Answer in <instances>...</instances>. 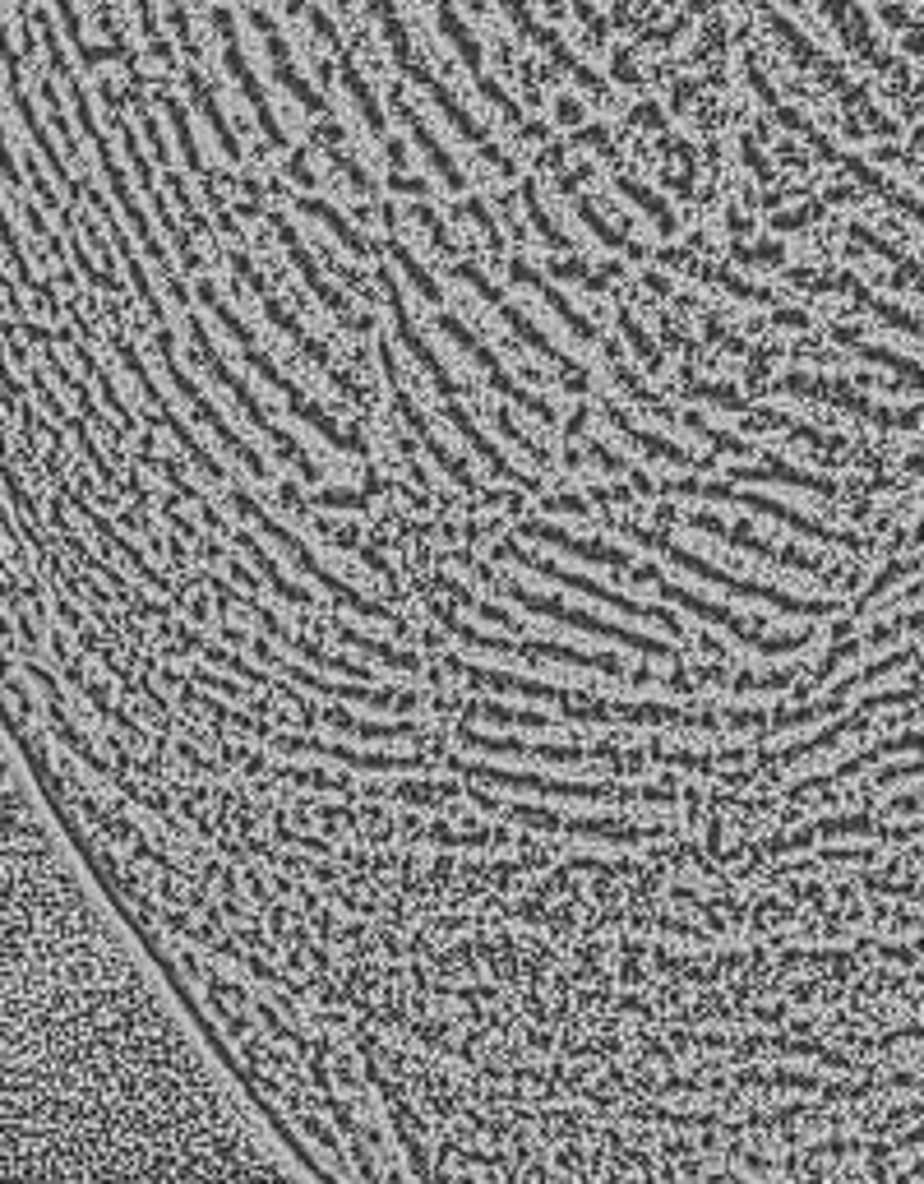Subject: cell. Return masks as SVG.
Instances as JSON below:
<instances>
[{
  "label": "cell",
  "mask_w": 924,
  "mask_h": 1184,
  "mask_svg": "<svg viewBox=\"0 0 924 1184\" xmlns=\"http://www.w3.org/2000/svg\"><path fill=\"white\" fill-rule=\"evenodd\" d=\"M564 717H578V722H634V727H721V717L712 713H684L671 704H601V698H587V704L564 708Z\"/></svg>",
  "instance_id": "7"
},
{
  "label": "cell",
  "mask_w": 924,
  "mask_h": 1184,
  "mask_svg": "<svg viewBox=\"0 0 924 1184\" xmlns=\"http://www.w3.org/2000/svg\"><path fill=\"white\" fill-rule=\"evenodd\" d=\"M514 278H518L523 287H537V292H541V297L550 301V310H555V315H560V320H564L568 328H574V334H578V338H597V328H592V324H587V320L578 315V310H574V306H568V297L560 292V287H550V283H545V278L537 274V268H532V264H523V260H518V264H514Z\"/></svg>",
  "instance_id": "25"
},
{
  "label": "cell",
  "mask_w": 924,
  "mask_h": 1184,
  "mask_svg": "<svg viewBox=\"0 0 924 1184\" xmlns=\"http://www.w3.org/2000/svg\"><path fill=\"white\" fill-rule=\"evenodd\" d=\"M440 328H444V334H448V338H454V343L463 347V352H467L471 361H477V366H481V371H485V380H490V384H495V390H500L504 398H514L518 407H527V412H532V417H541V421H550V417H555V412H550V403H545V398H537V394H527V390H523V384H518L514 375H508V371H504V361H500L495 352H490V347H485V343H481L477 334H471V328H467L463 320H454V315H444V320H440Z\"/></svg>",
  "instance_id": "8"
},
{
  "label": "cell",
  "mask_w": 924,
  "mask_h": 1184,
  "mask_svg": "<svg viewBox=\"0 0 924 1184\" xmlns=\"http://www.w3.org/2000/svg\"><path fill=\"white\" fill-rule=\"evenodd\" d=\"M324 722L338 727V731H351V735H365V741H403V735H417V727H407V722H398V727H370V722H357V717H347L338 708H328Z\"/></svg>",
  "instance_id": "30"
},
{
  "label": "cell",
  "mask_w": 924,
  "mask_h": 1184,
  "mask_svg": "<svg viewBox=\"0 0 924 1184\" xmlns=\"http://www.w3.org/2000/svg\"><path fill=\"white\" fill-rule=\"evenodd\" d=\"M167 116H171V125H176V140H181V153H185L190 171H204V163H200V148H194V134H190V121H185V111L176 107V103H167Z\"/></svg>",
  "instance_id": "43"
},
{
  "label": "cell",
  "mask_w": 924,
  "mask_h": 1184,
  "mask_svg": "<svg viewBox=\"0 0 924 1184\" xmlns=\"http://www.w3.org/2000/svg\"><path fill=\"white\" fill-rule=\"evenodd\" d=\"M740 260H749V264H758V260H781V250L777 246H758V250H735Z\"/></svg>",
  "instance_id": "55"
},
{
  "label": "cell",
  "mask_w": 924,
  "mask_h": 1184,
  "mask_svg": "<svg viewBox=\"0 0 924 1184\" xmlns=\"http://www.w3.org/2000/svg\"><path fill=\"white\" fill-rule=\"evenodd\" d=\"M338 638H343V644H351V648L370 653L375 662H384V667H393V671H421V662H417L411 653H398V648H388V644H375V638H365V634H357V630H343Z\"/></svg>",
  "instance_id": "29"
},
{
  "label": "cell",
  "mask_w": 924,
  "mask_h": 1184,
  "mask_svg": "<svg viewBox=\"0 0 924 1184\" xmlns=\"http://www.w3.org/2000/svg\"><path fill=\"white\" fill-rule=\"evenodd\" d=\"M791 675H735V690H781Z\"/></svg>",
  "instance_id": "51"
},
{
  "label": "cell",
  "mask_w": 924,
  "mask_h": 1184,
  "mask_svg": "<svg viewBox=\"0 0 924 1184\" xmlns=\"http://www.w3.org/2000/svg\"><path fill=\"white\" fill-rule=\"evenodd\" d=\"M454 274H458V278H463V283H467V287H477V292H481V297H485V301H495V306H500V301H504V297H500V292H495V287H490V283H485V278H481V274H477V264H454Z\"/></svg>",
  "instance_id": "48"
},
{
  "label": "cell",
  "mask_w": 924,
  "mask_h": 1184,
  "mask_svg": "<svg viewBox=\"0 0 924 1184\" xmlns=\"http://www.w3.org/2000/svg\"><path fill=\"white\" fill-rule=\"evenodd\" d=\"M301 208L310 213V218H320V223H324V227H328V231H333V237H338L343 246H351V250H357V255H365V237H361V231L351 227V223H347V218H343V213L333 208V204H324V200H301Z\"/></svg>",
  "instance_id": "28"
},
{
  "label": "cell",
  "mask_w": 924,
  "mask_h": 1184,
  "mask_svg": "<svg viewBox=\"0 0 924 1184\" xmlns=\"http://www.w3.org/2000/svg\"><path fill=\"white\" fill-rule=\"evenodd\" d=\"M611 421L620 426V431H624L628 440L638 444V450H647V454H652V458H665V463H684V468H689V463H694V454H689V450H680V444H675V440H665V435H647V431H638V426L628 421L624 412H615V407H611Z\"/></svg>",
  "instance_id": "26"
},
{
  "label": "cell",
  "mask_w": 924,
  "mask_h": 1184,
  "mask_svg": "<svg viewBox=\"0 0 924 1184\" xmlns=\"http://www.w3.org/2000/svg\"><path fill=\"white\" fill-rule=\"evenodd\" d=\"M448 787H403L407 801H435V796H444Z\"/></svg>",
  "instance_id": "56"
},
{
  "label": "cell",
  "mask_w": 924,
  "mask_h": 1184,
  "mask_svg": "<svg viewBox=\"0 0 924 1184\" xmlns=\"http://www.w3.org/2000/svg\"><path fill=\"white\" fill-rule=\"evenodd\" d=\"M435 14H440V28H444V37L448 43H454L458 51H463V61H467V70L477 74L481 80V47H477V37H471L463 24H458V14L448 10V0H435Z\"/></svg>",
  "instance_id": "27"
},
{
  "label": "cell",
  "mask_w": 924,
  "mask_h": 1184,
  "mask_svg": "<svg viewBox=\"0 0 924 1184\" xmlns=\"http://www.w3.org/2000/svg\"><path fill=\"white\" fill-rule=\"evenodd\" d=\"M500 431L508 435V444H514V450H523V454H532V458H541V450H537V444H532V440H527V435L518 431V426H514V421H508V412H500Z\"/></svg>",
  "instance_id": "50"
},
{
  "label": "cell",
  "mask_w": 924,
  "mask_h": 1184,
  "mask_svg": "<svg viewBox=\"0 0 924 1184\" xmlns=\"http://www.w3.org/2000/svg\"><path fill=\"white\" fill-rule=\"evenodd\" d=\"M500 555L518 560V565L537 570V574H545V578H555V584L574 588V593H587L592 601H605V607H615V611H624V615H638V620H647V625H661V630L680 634V620H675L671 611H661V607H643V601L624 597V593H611V588H601V584H592V578H583V574H574V570H560V565H550V560H541V555H527V551H518V547H514V541H504Z\"/></svg>",
  "instance_id": "6"
},
{
  "label": "cell",
  "mask_w": 924,
  "mask_h": 1184,
  "mask_svg": "<svg viewBox=\"0 0 924 1184\" xmlns=\"http://www.w3.org/2000/svg\"><path fill=\"white\" fill-rule=\"evenodd\" d=\"M283 638H287V644H291V648H297V653L305 657V662H314V667H324V671H347V675H365L361 667L343 662V657H328V653H320V648H314V644H305V638H297V634H287V630H283Z\"/></svg>",
  "instance_id": "41"
},
{
  "label": "cell",
  "mask_w": 924,
  "mask_h": 1184,
  "mask_svg": "<svg viewBox=\"0 0 924 1184\" xmlns=\"http://www.w3.org/2000/svg\"><path fill=\"white\" fill-rule=\"evenodd\" d=\"M665 491H675V495H712V500H735V504H744V510H758V514H772V518H781L785 528H800V533H809V537H828L823 528H814L809 518H800L795 510H785V504H777V500H763V495H749V491H735V487H721V481H698V477H684V481H675V487H665Z\"/></svg>",
  "instance_id": "12"
},
{
  "label": "cell",
  "mask_w": 924,
  "mask_h": 1184,
  "mask_svg": "<svg viewBox=\"0 0 924 1184\" xmlns=\"http://www.w3.org/2000/svg\"><path fill=\"white\" fill-rule=\"evenodd\" d=\"M393 186H398V190H407V195H417V190H425L421 181H407V177H398V181H393Z\"/></svg>",
  "instance_id": "59"
},
{
  "label": "cell",
  "mask_w": 924,
  "mask_h": 1184,
  "mask_svg": "<svg viewBox=\"0 0 924 1184\" xmlns=\"http://www.w3.org/2000/svg\"><path fill=\"white\" fill-rule=\"evenodd\" d=\"M777 324H785V328L795 324V328H800V324H804V315H795V310H781V315H777Z\"/></svg>",
  "instance_id": "58"
},
{
  "label": "cell",
  "mask_w": 924,
  "mask_h": 1184,
  "mask_svg": "<svg viewBox=\"0 0 924 1184\" xmlns=\"http://www.w3.org/2000/svg\"><path fill=\"white\" fill-rule=\"evenodd\" d=\"M213 24H218V33H223V51H227V70H231V80L245 88V98H250V107H254V116H260V125H264V134L273 144H283V125H278V116L268 111V98H264V88H260V80H254V70H250V61L241 56V47H236V24H231V14L227 10H218L213 14Z\"/></svg>",
  "instance_id": "10"
},
{
  "label": "cell",
  "mask_w": 924,
  "mask_h": 1184,
  "mask_svg": "<svg viewBox=\"0 0 924 1184\" xmlns=\"http://www.w3.org/2000/svg\"><path fill=\"white\" fill-rule=\"evenodd\" d=\"M523 200H527V218H532V227H537V231H541V237H545V246H555V250H574V241H568V237H564V231H560L555 223H550V218H545V208L537 204V190H532V186H527V190H523Z\"/></svg>",
  "instance_id": "39"
},
{
  "label": "cell",
  "mask_w": 924,
  "mask_h": 1184,
  "mask_svg": "<svg viewBox=\"0 0 924 1184\" xmlns=\"http://www.w3.org/2000/svg\"><path fill=\"white\" fill-rule=\"evenodd\" d=\"M236 278H245V283L254 287V297L264 301V315H268L273 324H278V328H287V338H297V347H301V352H310L314 361H324V366H328V352H324V347H320V343H314V338L305 334V328H301V320L291 315V310H287V306H283L278 297L268 292V283H264L260 274H254V264H250V260H236Z\"/></svg>",
  "instance_id": "16"
},
{
  "label": "cell",
  "mask_w": 924,
  "mask_h": 1184,
  "mask_svg": "<svg viewBox=\"0 0 924 1184\" xmlns=\"http://www.w3.org/2000/svg\"><path fill=\"white\" fill-rule=\"evenodd\" d=\"M190 88H194V103H200V111L208 116V125H213V134H218V144H223V153L227 158H241V144L231 140V130H227V121H223V111H218V103H213V93L200 84V74H190Z\"/></svg>",
  "instance_id": "31"
},
{
  "label": "cell",
  "mask_w": 924,
  "mask_h": 1184,
  "mask_svg": "<svg viewBox=\"0 0 924 1184\" xmlns=\"http://www.w3.org/2000/svg\"><path fill=\"white\" fill-rule=\"evenodd\" d=\"M684 523H689V528H698V533H712V537H721V541H731V547H740V551H754V555H763V560H777V565H800V570H814V560H804L800 551H781V547H772V541L754 537L749 528H735V523H721L717 514H689Z\"/></svg>",
  "instance_id": "14"
},
{
  "label": "cell",
  "mask_w": 924,
  "mask_h": 1184,
  "mask_svg": "<svg viewBox=\"0 0 924 1184\" xmlns=\"http://www.w3.org/2000/svg\"><path fill=\"white\" fill-rule=\"evenodd\" d=\"M758 644V653H791V648H800L804 644V634H785V638H754Z\"/></svg>",
  "instance_id": "53"
},
{
  "label": "cell",
  "mask_w": 924,
  "mask_h": 1184,
  "mask_svg": "<svg viewBox=\"0 0 924 1184\" xmlns=\"http://www.w3.org/2000/svg\"><path fill=\"white\" fill-rule=\"evenodd\" d=\"M157 352H163V361H167V375H171V384H176V390H181V394H185V403L194 407V417H200V421H208V426H213V431H218V440L227 444V450H231L236 458H241V463H245V468H250L254 477H268V468H264V458H260V454H254V450H250V444H245V440H236V435L227 431V421L218 417V407H213V403H208V398H204L200 390H194V380H190V375L181 371V366H176V357H171V334H167V328H163V334H157Z\"/></svg>",
  "instance_id": "9"
},
{
  "label": "cell",
  "mask_w": 924,
  "mask_h": 1184,
  "mask_svg": "<svg viewBox=\"0 0 924 1184\" xmlns=\"http://www.w3.org/2000/svg\"><path fill=\"white\" fill-rule=\"evenodd\" d=\"M615 190H620L624 200H634V204H638L643 213H652V218H657V227H661V231H675V218H671V208H665V204H661V200L652 195V190H643L638 181H628V177H620V181H615Z\"/></svg>",
  "instance_id": "36"
},
{
  "label": "cell",
  "mask_w": 924,
  "mask_h": 1184,
  "mask_svg": "<svg viewBox=\"0 0 924 1184\" xmlns=\"http://www.w3.org/2000/svg\"><path fill=\"white\" fill-rule=\"evenodd\" d=\"M471 717H490V722H508V727H537L545 731L550 727V717L541 713H518V708H504V704H467Z\"/></svg>",
  "instance_id": "37"
},
{
  "label": "cell",
  "mask_w": 924,
  "mask_h": 1184,
  "mask_svg": "<svg viewBox=\"0 0 924 1184\" xmlns=\"http://www.w3.org/2000/svg\"><path fill=\"white\" fill-rule=\"evenodd\" d=\"M624 533L634 537L638 547L665 551V555H671V565H680L684 574H698V578H707V584L725 588V593H731V597H749V601H772V607H781V611H800V615H823V611H828V601H804V597H785V593H777V588H763V584H744V578H735V574H721L717 565H707V560H698L694 551H684V547H671V541H665L661 533L634 528V523H624Z\"/></svg>",
  "instance_id": "2"
},
{
  "label": "cell",
  "mask_w": 924,
  "mask_h": 1184,
  "mask_svg": "<svg viewBox=\"0 0 924 1184\" xmlns=\"http://www.w3.org/2000/svg\"><path fill=\"white\" fill-rule=\"evenodd\" d=\"M545 510L550 514H587V500H578V495H550Z\"/></svg>",
  "instance_id": "52"
},
{
  "label": "cell",
  "mask_w": 924,
  "mask_h": 1184,
  "mask_svg": "<svg viewBox=\"0 0 924 1184\" xmlns=\"http://www.w3.org/2000/svg\"><path fill=\"white\" fill-rule=\"evenodd\" d=\"M241 547L250 551V560H254V565H260V570L268 574V584H273V588H278V593H283L287 601H310V593H305V588H297V584H287V578H283V570H278V565H273V560L264 555V547H260V541H254V537H245V533H241Z\"/></svg>",
  "instance_id": "35"
},
{
  "label": "cell",
  "mask_w": 924,
  "mask_h": 1184,
  "mask_svg": "<svg viewBox=\"0 0 924 1184\" xmlns=\"http://www.w3.org/2000/svg\"><path fill=\"white\" fill-rule=\"evenodd\" d=\"M380 278H384V287H388V306H393V315H398V338H403V343L411 347V357H417V361L425 366V375H430V384H435V390H440L444 398H454V394H458V384H454V380H448V371H444V361H440L435 352H430V347H425V338L417 334V324H411V320H407V310H403V301H398V283H393L388 274H380Z\"/></svg>",
  "instance_id": "17"
},
{
  "label": "cell",
  "mask_w": 924,
  "mask_h": 1184,
  "mask_svg": "<svg viewBox=\"0 0 924 1184\" xmlns=\"http://www.w3.org/2000/svg\"><path fill=\"white\" fill-rule=\"evenodd\" d=\"M314 504H320V510H365V495L361 491H320Z\"/></svg>",
  "instance_id": "45"
},
{
  "label": "cell",
  "mask_w": 924,
  "mask_h": 1184,
  "mask_svg": "<svg viewBox=\"0 0 924 1184\" xmlns=\"http://www.w3.org/2000/svg\"><path fill=\"white\" fill-rule=\"evenodd\" d=\"M560 121H564V125H578V121H583V107L564 98V103H560Z\"/></svg>",
  "instance_id": "57"
},
{
  "label": "cell",
  "mask_w": 924,
  "mask_h": 1184,
  "mask_svg": "<svg viewBox=\"0 0 924 1184\" xmlns=\"http://www.w3.org/2000/svg\"><path fill=\"white\" fill-rule=\"evenodd\" d=\"M500 315L508 320V328H514V334H518V338H523L527 347H537V352H541V357H545L550 366H555V371H560V380L568 384V390H578V394L587 390V371H583V366H578V361H568V357L560 352V347H555V343H550V338L541 334V328H537L532 320H527V315H523V310H518V306H508V301H500Z\"/></svg>",
  "instance_id": "15"
},
{
  "label": "cell",
  "mask_w": 924,
  "mask_h": 1184,
  "mask_svg": "<svg viewBox=\"0 0 924 1184\" xmlns=\"http://www.w3.org/2000/svg\"><path fill=\"white\" fill-rule=\"evenodd\" d=\"M463 671L471 685H490V690H504V694H527V698H545V704H587V694H574V690H555V685H537V681H523V675H508V671H485V667H454Z\"/></svg>",
  "instance_id": "18"
},
{
  "label": "cell",
  "mask_w": 924,
  "mask_h": 1184,
  "mask_svg": "<svg viewBox=\"0 0 924 1184\" xmlns=\"http://www.w3.org/2000/svg\"><path fill=\"white\" fill-rule=\"evenodd\" d=\"M508 814H514V820H523V824H537V828H564V820H560V814H550V810L514 805V810H508Z\"/></svg>",
  "instance_id": "47"
},
{
  "label": "cell",
  "mask_w": 924,
  "mask_h": 1184,
  "mask_svg": "<svg viewBox=\"0 0 924 1184\" xmlns=\"http://www.w3.org/2000/svg\"><path fill=\"white\" fill-rule=\"evenodd\" d=\"M388 250H393V260H398V264H403V274H407L411 283H417V292H421L425 301H444V297H440V283H435V278H430V274H425V268L417 264V255H411V250H403L398 241H393Z\"/></svg>",
  "instance_id": "38"
},
{
  "label": "cell",
  "mask_w": 924,
  "mask_h": 1184,
  "mask_svg": "<svg viewBox=\"0 0 924 1184\" xmlns=\"http://www.w3.org/2000/svg\"><path fill=\"white\" fill-rule=\"evenodd\" d=\"M587 450H592V458L601 463V468H611V473H628V468H624V458H615L611 450H605V444H587Z\"/></svg>",
  "instance_id": "54"
},
{
  "label": "cell",
  "mask_w": 924,
  "mask_h": 1184,
  "mask_svg": "<svg viewBox=\"0 0 924 1184\" xmlns=\"http://www.w3.org/2000/svg\"><path fill=\"white\" fill-rule=\"evenodd\" d=\"M620 328H624V338L634 343V352H638V357L647 361V371H657V366H661V347H657L652 338H647V328H643V324H638L634 315H628V310H624V315H620Z\"/></svg>",
  "instance_id": "40"
},
{
  "label": "cell",
  "mask_w": 924,
  "mask_h": 1184,
  "mask_svg": "<svg viewBox=\"0 0 924 1184\" xmlns=\"http://www.w3.org/2000/svg\"><path fill=\"white\" fill-rule=\"evenodd\" d=\"M698 274L707 278V283H717V287H725V292L731 297H740V301H768V292H758V287H744L735 274H725V268H707V264H698Z\"/></svg>",
  "instance_id": "42"
},
{
  "label": "cell",
  "mask_w": 924,
  "mask_h": 1184,
  "mask_svg": "<svg viewBox=\"0 0 924 1184\" xmlns=\"http://www.w3.org/2000/svg\"><path fill=\"white\" fill-rule=\"evenodd\" d=\"M343 88L351 93V103L361 107V116H365V125L375 130V134H384V111H380V103H375V93L365 88V80L351 65H343Z\"/></svg>",
  "instance_id": "33"
},
{
  "label": "cell",
  "mask_w": 924,
  "mask_h": 1184,
  "mask_svg": "<svg viewBox=\"0 0 924 1184\" xmlns=\"http://www.w3.org/2000/svg\"><path fill=\"white\" fill-rule=\"evenodd\" d=\"M518 533H523V537H537V541H550V547L578 555V560H587V565H611V570H620V574L634 570L620 547H605V541H578L574 533L555 528V523H537V518H532V523H518Z\"/></svg>",
  "instance_id": "13"
},
{
  "label": "cell",
  "mask_w": 924,
  "mask_h": 1184,
  "mask_svg": "<svg viewBox=\"0 0 924 1184\" xmlns=\"http://www.w3.org/2000/svg\"><path fill=\"white\" fill-rule=\"evenodd\" d=\"M291 675H297L301 685H314L320 694H328V698H351V704H370V708H411V704H417L411 694H393V690H361V685H328V681H314V675L301 671V667H291Z\"/></svg>",
  "instance_id": "22"
},
{
  "label": "cell",
  "mask_w": 924,
  "mask_h": 1184,
  "mask_svg": "<svg viewBox=\"0 0 924 1184\" xmlns=\"http://www.w3.org/2000/svg\"><path fill=\"white\" fill-rule=\"evenodd\" d=\"M190 328H194V357H200V361L208 366V371H213V380H218V384H223V390H231V398H236V403H241V407H245V417H250L254 426H260V431H264V435H268L273 444H278V454H283L287 463H297V473H301L305 481H320V468H314V463H310V458L301 454V444H297V440H291V435L283 431V426H278V421H268V412H264V407H260V403H254V394H250V390H245V384H241V380H236V375L227 371V366H223V357H218V352H213V343H204V338H208V334H204V324H200V320H194Z\"/></svg>",
  "instance_id": "4"
},
{
  "label": "cell",
  "mask_w": 924,
  "mask_h": 1184,
  "mask_svg": "<svg viewBox=\"0 0 924 1184\" xmlns=\"http://www.w3.org/2000/svg\"><path fill=\"white\" fill-rule=\"evenodd\" d=\"M735 477H744V481H785V487L828 491V481H818V477H809V473H795V468H781V463H768V468H740Z\"/></svg>",
  "instance_id": "34"
},
{
  "label": "cell",
  "mask_w": 924,
  "mask_h": 1184,
  "mask_svg": "<svg viewBox=\"0 0 924 1184\" xmlns=\"http://www.w3.org/2000/svg\"><path fill=\"white\" fill-rule=\"evenodd\" d=\"M448 421H454V431H458V435H463V440L471 444V450H477V454H481V458L490 463V468H495V473H500V477L508 481V487H518V491H532V487H537V481H532V477H527V473H518V468H508V463H504V454H500V450H495V444H490V440H485V435L477 431V426H471V417L463 412V407H458L454 398H448Z\"/></svg>",
  "instance_id": "21"
},
{
  "label": "cell",
  "mask_w": 924,
  "mask_h": 1184,
  "mask_svg": "<svg viewBox=\"0 0 924 1184\" xmlns=\"http://www.w3.org/2000/svg\"><path fill=\"white\" fill-rule=\"evenodd\" d=\"M578 213H583V223H587V227H592V231H597V237H601L605 246H615V250H628V237H624V231H615V227H611V223H605V218H601V213H597L592 204H587V200H578Z\"/></svg>",
  "instance_id": "44"
},
{
  "label": "cell",
  "mask_w": 924,
  "mask_h": 1184,
  "mask_svg": "<svg viewBox=\"0 0 924 1184\" xmlns=\"http://www.w3.org/2000/svg\"><path fill=\"white\" fill-rule=\"evenodd\" d=\"M628 578H634V584H643V588H657L661 597H671L675 607H684V611H694V615H703L707 625H721V630H731L735 638H744V644H754L758 638V630L749 625V620H740L735 611H725V607H712V601H703V597H694V593H684V588H671L665 584V578L647 565V570H628Z\"/></svg>",
  "instance_id": "11"
},
{
  "label": "cell",
  "mask_w": 924,
  "mask_h": 1184,
  "mask_svg": "<svg viewBox=\"0 0 924 1184\" xmlns=\"http://www.w3.org/2000/svg\"><path fill=\"white\" fill-rule=\"evenodd\" d=\"M283 750H305V754H328V760H343L351 768H365V773H411V768H425V754H411V760H393V754H357V750H343V745H320V741H278Z\"/></svg>",
  "instance_id": "19"
},
{
  "label": "cell",
  "mask_w": 924,
  "mask_h": 1184,
  "mask_svg": "<svg viewBox=\"0 0 924 1184\" xmlns=\"http://www.w3.org/2000/svg\"><path fill=\"white\" fill-rule=\"evenodd\" d=\"M254 24H260V33H264V43H268V56H273V70H278V80H283V84H287L291 93H297V103H301V107H310V111H324V103H320V98H314V93L305 88V80H301V74H297V70H291V56H287V43H283V37H278V33H273V24H268V19H264V14H254Z\"/></svg>",
  "instance_id": "24"
},
{
  "label": "cell",
  "mask_w": 924,
  "mask_h": 1184,
  "mask_svg": "<svg viewBox=\"0 0 924 1184\" xmlns=\"http://www.w3.org/2000/svg\"><path fill=\"white\" fill-rule=\"evenodd\" d=\"M500 588H504L508 597H514L518 607L537 611V615H550V620H560V625H568V630H587V634H597V638H615V644H624V648H638V653H647V657H675V648L657 644V638L634 634V630H620V625H605V620H597V615L564 607V601H555V597H537V593H527V588H518V584H508V578H504Z\"/></svg>",
  "instance_id": "5"
},
{
  "label": "cell",
  "mask_w": 924,
  "mask_h": 1184,
  "mask_svg": "<svg viewBox=\"0 0 924 1184\" xmlns=\"http://www.w3.org/2000/svg\"><path fill=\"white\" fill-rule=\"evenodd\" d=\"M200 301H208V306H213V315H218V320L227 324V334H231L236 343L245 347V357H250V366H254V371H260V375H264V380L273 384V390H278V394H283V398L291 403V412H297L301 421H310L314 431H320V435H324V440L333 444V450H343V454H361V440H357V435H343L338 426H333V417L324 412V407H320V403H310V398H305V394L297 390V384H291V380H287V375L278 371V366H273V361H268V357L260 352V347H254V334H250V328H245L241 320L231 315V306H227V301H218V292H213L208 283H200Z\"/></svg>",
  "instance_id": "1"
},
{
  "label": "cell",
  "mask_w": 924,
  "mask_h": 1184,
  "mask_svg": "<svg viewBox=\"0 0 924 1184\" xmlns=\"http://www.w3.org/2000/svg\"><path fill=\"white\" fill-rule=\"evenodd\" d=\"M278 237L287 241V255H291V264H297V268H301V278L310 283V292H314V297H320V301H324V306L333 310V315H343V320H351V306H347V297L338 292V287H328V278L320 274V264H314V260L305 255V246H301V237H297V231H291L287 223H278Z\"/></svg>",
  "instance_id": "20"
},
{
  "label": "cell",
  "mask_w": 924,
  "mask_h": 1184,
  "mask_svg": "<svg viewBox=\"0 0 924 1184\" xmlns=\"http://www.w3.org/2000/svg\"><path fill=\"white\" fill-rule=\"evenodd\" d=\"M411 134H417V148L425 153L430 163H435V171H440V177H444V186H448V190H463V177H458V167L448 163V153L440 148V140H435V134H430V130H425V125L417 121V116H411Z\"/></svg>",
  "instance_id": "32"
},
{
  "label": "cell",
  "mask_w": 924,
  "mask_h": 1184,
  "mask_svg": "<svg viewBox=\"0 0 924 1184\" xmlns=\"http://www.w3.org/2000/svg\"><path fill=\"white\" fill-rule=\"evenodd\" d=\"M694 394L707 398V403H721V407H731V412H744V398L735 390H725V384H694Z\"/></svg>",
  "instance_id": "46"
},
{
  "label": "cell",
  "mask_w": 924,
  "mask_h": 1184,
  "mask_svg": "<svg viewBox=\"0 0 924 1184\" xmlns=\"http://www.w3.org/2000/svg\"><path fill=\"white\" fill-rule=\"evenodd\" d=\"M398 412H403V421L411 426V431H417V435H421V444H425V454H430V458H435V463H440V468H444L448 477H454V481H458V487H463V491H471V487H477V481H471V473L463 468V463H458L454 454H448V450H444V444H440L435 435H430V431H425V417L417 412V407H411V398H407V394H398Z\"/></svg>",
  "instance_id": "23"
},
{
  "label": "cell",
  "mask_w": 924,
  "mask_h": 1184,
  "mask_svg": "<svg viewBox=\"0 0 924 1184\" xmlns=\"http://www.w3.org/2000/svg\"><path fill=\"white\" fill-rule=\"evenodd\" d=\"M463 773H467V778L490 782V787H514V791H537V796H564V801H675L671 791H657V787L550 782V778H537V773H508V768H481V764H467Z\"/></svg>",
  "instance_id": "3"
},
{
  "label": "cell",
  "mask_w": 924,
  "mask_h": 1184,
  "mask_svg": "<svg viewBox=\"0 0 924 1184\" xmlns=\"http://www.w3.org/2000/svg\"><path fill=\"white\" fill-rule=\"evenodd\" d=\"M417 223H421V227L430 231V237H435V246L444 250V255H448V250H454V241H448V231H444V223H440V218H435V213H430V208H417Z\"/></svg>",
  "instance_id": "49"
}]
</instances>
